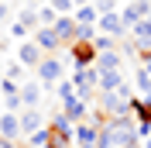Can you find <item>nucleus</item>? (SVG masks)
I'll return each instance as SVG.
<instances>
[{"instance_id": "f257e3e1", "label": "nucleus", "mask_w": 151, "mask_h": 148, "mask_svg": "<svg viewBox=\"0 0 151 148\" xmlns=\"http://www.w3.org/2000/svg\"><path fill=\"white\" fill-rule=\"evenodd\" d=\"M134 124L131 117H117V120H103L100 124V141H96V148H127L134 145Z\"/></svg>"}, {"instance_id": "f03ea898", "label": "nucleus", "mask_w": 151, "mask_h": 148, "mask_svg": "<svg viewBox=\"0 0 151 148\" xmlns=\"http://www.w3.org/2000/svg\"><path fill=\"white\" fill-rule=\"evenodd\" d=\"M35 73H38V83L45 86V93H52V86H58L62 79H65V76H62L65 73V62H62L58 55H45L41 62H38Z\"/></svg>"}, {"instance_id": "7ed1b4c3", "label": "nucleus", "mask_w": 151, "mask_h": 148, "mask_svg": "<svg viewBox=\"0 0 151 148\" xmlns=\"http://www.w3.org/2000/svg\"><path fill=\"white\" fill-rule=\"evenodd\" d=\"M69 59L76 62V69H89L100 59V52H96L93 41H76V45H69Z\"/></svg>"}, {"instance_id": "20e7f679", "label": "nucleus", "mask_w": 151, "mask_h": 148, "mask_svg": "<svg viewBox=\"0 0 151 148\" xmlns=\"http://www.w3.org/2000/svg\"><path fill=\"white\" fill-rule=\"evenodd\" d=\"M148 14H151V0H131V4L120 10V21H124V28L131 31L134 24H141Z\"/></svg>"}, {"instance_id": "39448f33", "label": "nucleus", "mask_w": 151, "mask_h": 148, "mask_svg": "<svg viewBox=\"0 0 151 148\" xmlns=\"http://www.w3.org/2000/svg\"><path fill=\"white\" fill-rule=\"evenodd\" d=\"M76 138V148H96V141H100V124L96 120H79L72 131Z\"/></svg>"}, {"instance_id": "423d86ee", "label": "nucleus", "mask_w": 151, "mask_h": 148, "mask_svg": "<svg viewBox=\"0 0 151 148\" xmlns=\"http://www.w3.org/2000/svg\"><path fill=\"white\" fill-rule=\"evenodd\" d=\"M0 138H7V141H24V131H21V114H10V110L0 114Z\"/></svg>"}, {"instance_id": "0eeeda50", "label": "nucleus", "mask_w": 151, "mask_h": 148, "mask_svg": "<svg viewBox=\"0 0 151 148\" xmlns=\"http://www.w3.org/2000/svg\"><path fill=\"white\" fill-rule=\"evenodd\" d=\"M96 31L100 35H110V38H120L124 31V21H120V10H110V14H100V21H96Z\"/></svg>"}, {"instance_id": "6e6552de", "label": "nucleus", "mask_w": 151, "mask_h": 148, "mask_svg": "<svg viewBox=\"0 0 151 148\" xmlns=\"http://www.w3.org/2000/svg\"><path fill=\"white\" fill-rule=\"evenodd\" d=\"M31 41H35V45L41 48L45 55H52V52H58V48H62V38L55 35V28H38Z\"/></svg>"}, {"instance_id": "1a4fd4ad", "label": "nucleus", "mask_w": 151, "mask_h": 148, "mask_svg": "<svg viewBox=\"0 0 151 148\" xmlns=\"http://www.w3.org/2000/svg\"><path fill=\"white\" fill-rule=\"evenodd\" d=\"M41 59H45V52H41L31 38H28V41H21V48H17V62L24 65V69H38V62H41Z\"/></svg>"}, {"instance_id": "9d476101", "label": "nucleus", "mask_w": 151, "mask_h": 148, "mask_svg": "<svg viewBox=\"0 0 151 148\" xmlns=\"http://www.w3.org/2000/svg\"><path fill=\"white\" fill-rule=\"evenodd\" d=\"M62 114H65L72 124H79V120H89V103L79 100V96H69V100H62Z\"/></svg>"}, {"instance_id": "9b49d317", "label": "nucleus", "mask_w": 151, "mask_h": 148, "mask_svg": "<svg viewBox=\"0 0 151 148\" xmlns=\"http://www.w3.org/2000/svg\"><path fill=\"white\" fill-rule=\"evenodd\" d=\"M41 128H45L41 110H38V107H24V110H21V131H24V138L35 134V131H41Z\"/></svg>"}, {"instance_id": "f8f14e48", "label": "nucleus", "mask_w": 151, "mask_h": 148, "mask_svg": "<svg viewBox=\"0 0 151 148\" xmlns=\"http://www.w3.org/2000/svg\"><path fill=\"white\" fill-rule=\"evenodd\" d=\"M41 96H45V86L38 83V79H24V83H21V103H24V107H38Z\"/></svg>"}, {"instance_id": "ddd939ff", "label": "nucleus", "mask_w": 151, "mask_h": 148, "mask_svg": "<svg viewBox=\"0 0 151 148\" xmlns=\"http://www.w3.org/2000/svg\"><path fill=\"white\" fill-rule=\"evenodd\" d=\"M124 86V73L120 69H106V73H100V79H96V90L100 93H113Z\"/></svg>"}, {"instance_id": "4468645a", "label": "nucleus", "mask_w": 151, "mask_h": 148, "mask_svg": "<svg viewBox=\"0 0 151 148\" xmlns=\"http://www.w3.org/2000/svg\"><path fill=\"white\" fill-rule=\"evenodd\" d=\"M76 24H86V28H96V21H100V10L93 4H86V7H76Z\"/></svg>"}, {"instance_id": "2eb2a0df", "label": "nucleus", "mask_w": 151, "mask_h": 148, "mask_svg": "<svg viewBox=\"0 0 151 148\" xmlns=\"http://www.w3.org/2000/svg\"><path fill=\"white\" fill-rule=\"evenodd\" d=\"M48 141H52V128H41V131H35V134H28L24 138V148H48Z\"/></svg>"}, {"instance_id": "dca6fc26", "label": "nucleus", "mask_w": 151, "mask_h": 148, "mask_svg": "<svg viewBox=\"0 0 151 148\" xmlns=\"http://www.w3.org/2000/svg\"><path fill=\"white\" fill-rule=\"evenodd\" d=\"M48 128L55 131V134H72V131H76V124H72V120H69V117H65L62 110H58V114H52V120H48Z\"/></svg>"}, {"instance_id": "f3484780", "label": "nucleus", "mask_w": 151, "mask_h": 148, "mask_svg": "<svg viewBox=\"0 0 151 148\" xmlns=\"http://www.w3.org/2000/svg\"><path fill=\"white\" fill-rule=\"evenodd\" d=\"M134 83H137V90L144 93V100H151V73L144 69V65H137V69H134Z\"/></svg>"}, {"instance_id": "a211bd4d", "label": "nucleus", "mask_w": 151, "mask_h": 148, "mask_svg": "<svg viewBox=\"0 0 151 148\" xmlns=\"http://www.w3.org/2000/svg\"><path fill=\"white\" fill-rule=\"evenodd\" d=\"M100 73H106V69H120V52L113 48V52H100Z\"/></svg>"}, {"instance_id": "6ab92c4d", "label": "nucleus", "mask_w": 151, "mask_h": 148, "mask_svg": "<svg viewBox=\"0 0 151 148\" xmlns=\"http://www.w3.org/2000/svg\"><path fill=\"white\" fill-rule=\"evenodd\" d=\"M38 21H41V28H55L58 14H55V10H52V4H45V7L38 10Z\"/></svg>"}, {"instance_id": "aec40b11", "label": "nucleus", "mask_w": 151, "mask_h": 148, "mask_svg": "<svg viewBox=\"0 0 151 148\" xmlns=\"http://www.w3.org/2000/svg\"><path fill=\"white\" fill-rule=\"evenodd\" d=\"M52 10H55L58 17H69V14H76V4L72 0H52Z\"/></svg>"}, {"instance_id": "412c9836", "label": "nucleus", "mask_w": 151, "mask_h": 148, "mask_svg": "<svg viewBox=\"0 0 151 148\" xmlns=\"http://www.w3.org/2000/svg\"><path fill=\"white\" fill-rule=\"evenodd\" d=\"M55 93L62 96V100H69V96H76V83H72V79H62V83L55 86Z\"/></svg>"}, {"instance_id": "4be33fe9", "label": "nucleus", "mask_w": 151, "mask_h": 148, "mask_svg": "<svg viewBox=\"0 0 151 148\" xmlns=\"http://www.w3.org/2000/svg\"><path fill=\"white\" fill-rule=\"evenodd\" d=\"M93 45H96V52H113V38L100 35V38H93Z\"/></svg>"}, {"instance_id": "5701e85b", "label": "nucleus", "mask_w": 151, "mask_h": 148, "mask_svg": "<svg viewBox=\"0 0 151 148\" xmlns=\"http://www.w3.org/2000/svg\"><path fill=\"white\" fill-rule=\"evenodd\" d=\"M93 7L100 14H110V10H117V0H93Z\"/></svg>"}, {"instance_id": "b1692460", "label": "nucleus", "mask_w": 151, "mask_h": 148, "mask_svg": "<svg viewBox=\"0 0 151 148\" xmlns=\"http://www.w3.org/2000/svg\"><path fill=\"white\" fill-rule=\"evenodd\" d=\"M0 90H4V96H14V93H21V83H14V79H4V83H0Z\"/></svg>"}, {"instance_id": "393cba45", "label": "nucleus", "mask_w": 151, "mask_h": 148, "mask_svg": "<svg viewBox=\"0 0 151 148\" xmlns=\"http://www.w3.org/2000/svg\"><path fill=\"white\" fill-rule=\"evenodd\" d=\"M21 76H24V65H21V62H14V65H7V79H14V83H17Z\"/></svg>"}, {"instance_id": "a878e982", "label": "nucleus", "mask_w": 151, "mask_h": 148, "mask_svg": "<svg viewBox=\"0 0 151 148\" xmlns=\"http://www.w3.org/2000/svg\"><path fill=\"white\" fill-rule=\"evenodd\" d=\"M10 17V4H0V21H7Z\"/></svg>"}, {"instance_id": "bb28decb", "label": "nucleus", "mask_w": 151, "mask_h": 148, "mask_svg": "<svg viewBox=\"0 0 151 148\" xmlns=\"http://www.w3.org/2000/svg\"><path fill=\"white\" fill-rule=\"evenodd\" d=\"M72 4L76 7H86V4H93V0H72Z\"/></svg>"}, {"instance_id": "cd10ccee", "label": "nucleus", "mask_w": 151, "mask_h": 148, "mask_svg": "<svg viewBox=\"0 0 151 148\" xmlns=\"http://www.w3.org/2000/svg\"><path fill=\"white\" fill-rule=\"evenodd\" d=\"M35 4H52V0H35Z\"/></svg>"}, {"instance_id": "c85d7f7f", "label": "nucleus", "mask_w": 151, "mask_h": 148, "mask_svg": "<svg viewBox=\"0 0 151 148\" xmlns=\"http://www.w3.org/2000/svg\"><path fill=\"white\" fill-rule=\"evenodd\" d=\"M144 148H151V138H148V141H144Z\"/></svg>"}]
</instances>
